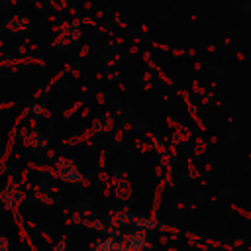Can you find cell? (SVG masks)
<instances>
[{
    "label": "cell",
    "instance_id": "obj_1",
    "mask_svg": "<svg viewBox=\"0 0 251 251\" xmlns=\"http://www.w3.org/2000/svg\"><path fill=\"white\" fill-rule=\"evenodd\" d=\"M80 35H82V31L76 27V25H69V24H63V31H61V35L53 41V43H59V45H71V43H75L76 39H80Z\"/></svg>",
    "mask_w": 251,
    "mask_h": 251
},
{
    "label": "cell",
    "instance_id": "obj_2",
    "mask_svg": "<svg viewBox=\"0 0 251 251\" xmlns=\"http://www.w3.org/2000/svg\"><path fill=\"white\" fill-rule=\"evenodd\" d=\"M22 143L24 145H27V147H39V143H41V135H39V131L35 129V127H24L22 129Z\"/></svg>",
    "mask_w": 251,
    "mask_h": 251
},
{
    "label": "cell",
    "instance_id": "obj_3",
    "mask_svg": "<svg viewBox=\"0 0 251 251\" xmlns=\"http://www.w3.org/2000/svg\"><path fill=\"white\" fill-rule=\"evenodd\" d=\"M27 25H29V20H25V18H22V16H14V18L6 24V29L12 31V33H20V31H24Z\"/></svg>",
    "mask_w": 251,
    "mask_h": 251
},
{
    "label": "cell",
    "instance_id": "obj_4",
    "mask_svg": "<svg viewBox=\"0 0 251 251\" xmlns=\"http://www.w3.org/2000/svg\"><path fill=\"white\" fill-rule=\"evenodd\" d=\"M114 127V120H112V114H106V124H104V129L110 131Z\"/></svg>",
    "mask_w": 251,
    "mask_h": 251
},
{
    "label": "cell",
    "instance_id": "obj_5",
    "mask_svg": "<svg viewBox=\"0 0 251 251\" xmlns=\"http://www.w3.org/2000/svg\"><path fill=\"white\" fill-rule=\"evenodd\" d=\"M33 112H35V114H47L45 108H43V104H35V106H33Z\"/></svg>",
    "mask_w": 251,
    "mask_h": 251
}]
</instances>
